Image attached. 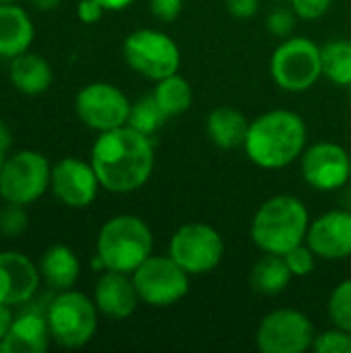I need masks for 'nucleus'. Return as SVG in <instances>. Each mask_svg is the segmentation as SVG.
<instances>
[{
    "instance_id": "nucleus-1",
    "label": "nucleus",
    "mask_w": 351,
    "mask_h": 353,
    "mask_svg": "<svg viewBox=\"0 0 351 353\" xmlns=\"http://www.w3.org/2000/svg\"><path fill=\"white\" fill-rule=\"evenodd\" d=\"M91 165L103 190L128 194L147 184L155 168L151 137L130 126L99 132L91 147Z\"/></svg>"
},
{
    "instance_id": "nucleus-2",
    "label": "nucleus",
    "mask_w": 351,
    "mask_h": 353,
    "mask_svg": "<svg viewBox=\"0 0 351 353\" xmlns=\"http://www.w3.org/2000/svg\"><path fill=\"white\" fill-rule=\"evenodd\" d=\"M308 130L300 114L292 110H271L250 122L244 151L254 165L281 170L302 157Z\"/></svg>"
},
{
    "instance_id": "nucleus-3",
    "label": "nucleus",
    "mask_w": 351,
    "mask_h": 353,
    "mask_svg": "<svg viewBox=\"0 0 351 353\" xmlns=\"http://www.w3.org/2000/svg\"><path fill=\"white\" fill-rule=\"evenodd\" d=\"M310 221V213L298 196L277 194L257 209L250 238L261 252L283 256L294 246L306 242Z\"/></svg>"
},
{
    "instance_id": "nucleus-4",
    "label": "nucleus",
    "mask_w": 351,
    "mask_h": 353,
    "mask_svg": "<svg viewBox=\"0 0 351 353\" xmlns=\"http://www.w3.org/2000/svg\"><path fill=\"white\" fill-rule=\"evenodd\" d=\"M153 254V232L145 219L137 215H116L108 219L95 242V256L103 271L132 275Z\"/></svg>"
},
{
    "instance_id": "nucleus-5",
    "label": "nucleus",
    "mask_w": 351,
    "mask_h": 353,
    "mask_svg": "<svg viewBox=\"0 0 351 353\" xmlns=\"http://www.w3.org/2000/svg\"><path fill=\"white\" fill-rule=\"evenodd\" d=\"M273 83L288 93H304L323 77L321 46L304 35L285 37L271 56Z\"/></svg>"
},
{
    "instance_id": "nucleus-6",
    "label": "nucleus",
    "mask_w": 351,
    "mask_h": 353,
    "mask_svg": "<svg viewBox=\"0 0 351 353\" xmlns=\"http://www.w3.org/2000/svg\"><path fill=\"white\" fill-rule=\"evenodd\" d=\"M52 339L66 350L85 347L97 333L99 310L91 298L81 292H60L46 310Z\"/></svg>"
},
{
    "instance_id": "nucleus-7",
    "label": "nucleus",
    "mask_w": 351,
    "mask_h": 353,
    "mask_svg": "<svg viewBox=\"0 0 351 353\" xmlns=\"http://www.w3.org/2000/svg\"><path fill=\"white\" fill-rule=\"evenodd\" d=\"M122 54L126 64L149 81H161L180 70L178 43L159 29H137L126 35Z\"/></svg>"
},
{
    "instance_id": "nucleus-8",
    "label": "nucleus",
    "mask_w": 351,
    "mask_h": 353,
    "mask_svg": "<svg viewBox=\"0 0 351 353\" xmlns=\"http://www.w3.org/2000/svg\"><path fill=\"white\" fill-rule=\"evenodd\" d=\"M168 254L192 277L215 271L225 254L221 234L203 221H190L180 225L172 240Z\"/></svg>"
},
{
    "instance_id": "nucleus-9",
    "label": "nucleus",
    "mask_w": 351,
    "mask_h": 353,
    "mask_svg": "<svg viewBox=\"0 0 351 353\" xmlns=\"http://www.w3.org/2000/svg\"><path fill=\"white\" fill-rule=\"evenodd\" d=\"M132 281L141 302L153 308L174 306L190 290V275L170 254H151L134 269Z\"/></svg>"
},
{
    "instance_id": "nucleus-10",
    "label": "nucleus",
    "mask_w": 351,
    "mask_h": 353,
    "mask_svg": "<svg viewBox=\"0 0 351 353\" xmlns=\"http://www.w3.org/2000/svg\"><path fill=\"white\" fill-rule=\"evenodd\" d=\"M50 178L52 165L39 151H17L0 170V196L6 203L31 205L50 188Z\"/></svg>"
},
{
    "instance_id": "nucleus-11",
    "label": "nucleus",
    "mask_w": 351,
    "mask_h": 353,
    "mask_svg": "<svg viewBox=\"0 0 351 353\" xmlns=\"http://www.w3.org/2000/svg\"><path fill=\"white\" fill-rule=\"evenodd\" d=\"M314 337V325L304 312L277 308L259 323L254 343L261 353H304L312 350Z\"/></svg>"
},
{
    "instance_id": "nucleus-12",
    "label": "nucleus",
    "mask_w": 351,
    "mask_h": 353,
    "mask_svg": "<svg viewBox=\"0 0 351 353\" xmlns=\"http://www.w3.org/2000/svg\"><path fill=\"white\" fill-rule=\"evenodd\" d=\"M130 105V99L120 87L103 81L85 85L74 97V112L79 120L97 132L126 126Z\"/></svg>"
},
{
    "instance_id": "nucleus-13",
    "label": "nucleus",
    "mask_w": 351,
    "mask_h": 353,
    "mask_svg": "<svg viewBox=\"0 0 351 353\" xmlns=\"http://www.w3.org/2000/svg\"><path fill=\"white\" fill-rule=\"evenodd\" d=\"M300 172L310 188L331 192L350 182L351 157L341 145L321 141L304 149L300 157Z\"/></svg>"
},
{
    "instance_id": "nucleus-14",
    "label": "nucleus",
    "mask_w": 351,
    "mask_h": 353,
    "mask_svg": "<svg viewBox=\"0 0 351 353\" xmlns=\"http://www.w3.org/2000/svg\"><path fill=\"white\" fill-rule=\"evenodd\" d=\"M50 188H52L54 196L60 203H64L66 207L85 209L95 201L101 184H99V178H97L91 161H83L77 157H64L52 165Z\"/></svg>"
},
{
    "instance_id": "nucleus-15",
    "label": "nucleus",
    "mask_w": 351,
    "mask_h": 353,
    "mask_svg": "<svg viewBox=\"0 0 351 353\" xmlns=\"http://www.w3.org/2000/svg\"><path fill=\"white\" fill-rule=\"evenodd\" d=\"M306 244L323 261H343L351 256V213L327 211L308 225Z\"/></svg>"
},
{
    "instance_id": "nucleus-16",
    "label": "nucleus",
    "mask_w": 351,
    "mask_h": 353,
    "mask_svg": "<svg viewBox=\"0 0 351 353\" xmlns=\"http://www.w3.org/2000/svg\"><path fill=\"white\" fill-rule=\"evenodd\" d=\"M39 267L25 254L6 250L0 252V302L8 306L27 304L39 288Z\"/></svg>"
},
{
    "instance_id": "nucleus-17",
    "label": "nucleus",
    "mask_w": 351,
    "mask_h": 353,
    "mask_svg": "<svg viewBox=\"0 0 351 353\" xmlns=\"http://www.w3.org/2000/svg\"><path fill=\"white\" fill-rule=\"evenodd\" d=\"M93 302H95L99 314H103L112 321H124L134 314L141 298L134 288L132 275L118 273V271H106L95 283Z\"/></svg>"
},
{
    "instance_id": "nucleus-18",
    "label": "nucleus",
    "mask_w": 351,
    "mask_h": 353,
    "mask_svg": "<svg viewBox=\"0 0 351 353\" xmlns=\"http://www.w3.org/2000/svg\"><path fill=\"white\" fill-rule=\"evenodd\" d=\"M48 316L29 310L14 316L6 337L0 341V353H43L50 345Z\"/></svg>"
},
{
    "instance_id": "nucleus-19",
    "label": "nucleus",
    "mask_w": 351,
    "mask_h": 353,
    "mask_svg": "<svg viewBox=\"0 0 351 353\" xmlns=\"http://www.w3.org/2000/svg\"><path fill=\"white\" fill-rule=\"evenodd\" d=\"M35 29L27 14L17 4H0V56L14 58L29 50Z\"/></svg>"
},
{
    "instance_id": "nucleus-20",
    "label": "nucleus",
    "mask_w": 351,
    "mask_h": 353,
    "mask_svg": "<svg viewBox=\"0 0 351 353\" xmlns=\"http://www.w3.org/2000/svg\"><path fill=\"white\" fill-rule=\"evenodd\" d=\"M10 83L25 95H41L52 85V66L46 58L33 52H23L10 58Z\"/></svg>"
},
{
    "instance_id": "nucleus-21",
    "label": "nucleus",
    "mask_w": 351,
    "mask_h": 353,
    "mask_svg": "<svg viewBox=\"0 0 351 353\" xmlns=\"http://www.w3.org/2000/svg\"><path fill=\"white\" fill-rule=\"evenodd\" d=\"M39 273L50 288L66 292L72 290L79 281L81 263L72 248H68L66 244H54L43 252L39 261Z\"/></svg>"
},
{
    "instance_id": "nucleus-22",
    "label": "nucleus",
    "mask_w": 351,
    "mask_h": 353,
    "mask_svg": "<svg viewBox=\"0 0 351 353\" xmlns=\"http://www.w3.org/2000/svg\"><path fill=\"white\" fill-rule=\"evenodd\" d=\"M250 122L246 116L234 108L221 105L209 112L207 116V137L219 149H238L244 147Z\"/></svg>"
},
{
    "instance_id": "nucleus-23",
    "label": "nucleus",
    "mask_w": 351,
    "mask_h": 353,
    "mask_svg": "<svg viewBox=\"0 0 351 353\" xmlns=\"http://www.w3.org/2000/svg\"><path fill=\"white\" fill-rule=\"evenodd\" d=\"M292 279L294 275L281 254L265 252L250 271V285L261 296H277L285 292Z\"/></svg>"
},
{
    "instance_id": "nucleus-24",
    "label": "nucleus",
    "mask_w": 351,
    "mask_h": 353,
    "mask_svg": "<svg viewBox=\"0 0 351 353\" xmlns=\"http://www.w3.org/2000/svg\"><path fill=\"white\" fill-rule=\"evenodd\" d=\"M153 97L159 103V108L163 110V114L168 118H174V116H180V114L190 110L192 87L184 77H180L176 72V74H170L161 81H155Z\"/></svg>"
},
{
    "instance_id": "nucleus-25",
    "label": "nucleus",
    "mask_w": 351,
    "mask_h": 353,
    "mask_svg": "<svg viewBox=\"0 0 351 353\" xmlns=\"http://www.w3.org/2000/svg\"><path fill=\"white\" fill-rule=\"evenodd\" d=\"M323 77L335 85H351V39H331L321 46Z\"/></svg>"
},
{
    "instance_id": "nucleus-26",
    "label": "nucleus",
    "mask_w": 351,
    "mask_h": 353,
    "mask_svg": "<svg viewBox=\"0 0 351 353\" xmlns=\"http://www.w3.org/2000/svg\"><path fill=\"white\" fill-rule=\"evenodd\" d=\"M166 120H168V116L163 114V110L159 108V103L155 101V97L151 93V95H145V97L137 99L130 105V114H128L126 126L139 130L145 137H153L163 126Z\"/></svg>"
},
{
    "instance_id": "nucleus-27",
    "label": "nucleus",
    "mask_w": 351,
    "mask_h": 353,
    "mask_svg": "<svg viewBox=\"0 0 351 353\" xmlns=\"http://www.w3.org/2000/svg\"><path fill=\"white\" fill-rule=\"evenodd\" d=\"M327 314L333 327L345 329L351 333V279L341 281L329 296Z\"/></svg>"
},
{
    "instance_id": "nucleus-28",
    "label": "nucleus",
    "mask_w": 351,
    "mask_h": 353,
    "mask_svg": "<svg viewBox=\"0 0 351 353\" xmlns=\"http://www.w3.org/2000/svg\"><path fill=\"white\" fill-rule=\"evenodd\" d=\"M312 350L317 353H351V333L333 327L314 337Z\"/></svg>"
},
{
    "instance_id": "nucleus-29",
    "label": "nucleus",
    "mask_w": 351,
    "mask_h": 353,
    "mask_svg": "<svg viewBox=\"0 0 351 353\" xmlns=\"http://www.w3.org/2000/svg\"><path fill=\"white\" fill-rule=\"evenodd\" d=\"M283 259H285V263H288L294 277H308L314 271L317 261H319V256L314 254V250L306 242L294 246L290 252L283 254Z\"/></svg>"
},
{
    "instance_id": "nucleus-30",
    "label": "nucleus",
    "mask_w": 351,
    "mask_h": 353,
    "mask_svg": "<svg viewBox=\"0 0 351 353\" xmlns=\"http://www.w3.org/2000/svg\"><path fill=\"white\" fill-rule=\"evenodd\" d=\"M296 19H298V14L294 12L292 6H277V8H273L269 12L265 25H267L269 33H273L275 37H283L285 39V37L292 35V31L296 27Z\"/></svg>"
},
{
    "instance_id": "nucleus-31",
    "label": "nucleus",
    "mask_w": 351,
    "mask_h": 353,
    "mask_svg": "<svg viewBox=\"0 0 351 353\" xmlns=\"http://www.w3.org/2000/svg\"><path fill=\"white\" fill-rule=\"evenodd\" d=\"M27 230V213L23 205L6 203V207L0 211V232L4 236H19Z\"/></svg>"
},
{
    "instance_id": "nucleus-32",
    "label": "nucleus",
    "mask_w": 351,
    "mask_h": 353,
    "mask_svg": "<svg viewBox=\"0 0 351 353\" xmlns=\"http://www.w3.org/2000/svg\"><path fill=\"white\" fill-rule=\"evenodd\" d=\"M333 0H290V6L298 14V19L304 21H317L325 17L331 8Z\"/></svg>"
},
{
    "instance_id": "nucleus-33",
    "label": "nucleus",
    "mask_w": 351,
    "mask_h": 353,
    "mask_svg": "<svg viewBox=\"0 0 351 353\" xmlns=\"http://www.w3.org/2000/svg\"><path fill=\"white\" fill-rule=\"evenodd\" d=\"M182 6H184V0H149L151 12L163 23L176 21L182 12Z\"/></svg>"
},
{
    "instance_id": "nucleus-34",
    "label": "nucleus",
    "mask_w": 351,
    "mask_h": 353,
    "mask_svg": "<svg viewBox=\"0 0 351 353\" xmlns=\"http://www.w3.org/2000/svg\"><path fill=\"white\" fill-rule=\"evenodd\" d=\"M225 8L236 19H250L259 12L261 0H225Z\"/></svg>"
},
{
    "instance_id": "nucleus-35",
    "label": "nucleus",
    "mask_w": 351,
    "mask_h": 353,
    "mask_svg": "<svg viewBox=\"0 0 351 353\" xmlns=\"http://www.w3.org/2000/svg\"><path fill=\"white\" fill-rule=\"evenodd\" d=\"M103 12H106V8L97 0H81L77 6V17L87 25L97 23L103 17Z\"/></svg>"
},
{
    "instance_id": "nucleus-36",
    "label": "nucleus",
    "mask_w": 351,
    "mask_h": 353,
    "mask_svg": "<svg viewBox=\"0 0 351 353\" xmlns=\"http://www.w3.org/2000/svg\"><path fill=\"white\" fill-rule=\"evenodd\" d=\"M10 308H12V306L0 302V341L6 337V333H8V329H10L12 321H14V314H12Z\"/></svg>"
},
{
    "instance_id": "nucleus-37",
    "label": "nucleus",
    "mask_w": 351,
    "mask_h": 353,
    "mask_svg": "<svg viewBox=\"0 0 351 353\" xmlns=\"http://www.w3.org/2000/svg\"><path fill=\"white\" fill-rule=\"evenodd\" d=\"M10 147V130L6 128V124L0 120V170L6 161V151Z\"/></svg>"
},
{
    "instance_id": "nucleus-38",
    "label": "nucleus",
    "mask_w": 351,
    "mask_h": 353,
    "mask_svg": "<svg viewBox=\"0 0 351 353\" xmlns=\"http://www.w3.org/2000/svg\"><path fill=\"white\" fill-rule=\"evenodd\" d=\"M106 10H122V8H126L130 2H134V0H97Z\"/></svg>"
},
{
    "instance_id": "nucleus-39",
    "label": "nucleus",
    "mask_w": 351,
    "mask_h": 353,
    "mask_svg": "<svg viewBox=\"0 0 351 353\" xmlns=\"http://www.w3.org/2000/svg\"><path fill=\"white\" fill-rule=\"evenodd\" d=\"M39 10H54L62 0H31Z\"/></svg>"
},
{
    "instance_id": "nucleus-40",
    "label": "nucleus",
    "mask_w": 351,
    "mask_h": 353,
    "mask_svg": "<svg viewBox=\"0 0 351 353\" xmlns=\"http://www.w3.org/2000/svg\"><path fill=\"white\" fill-rule=\"evenodd\" d=\"M17 2H21V0H0V4H17Z\"/></svg>"
},
{
    "instance_id": "nucleus-41",
    "label": "nucleus",
    "mask_w": 351,
    "mask_h": 353,
    "mask_svg": "<svg viewBox=\"0 0 351 353\" xmlns=\"http://www.w3.org/2000/svg\"><path fill=\"white\" fill-rule=\"evenodd\" d=\"M279 2H290V0H279Z\"/></svg>"
},
{
    "instance_id": "nucleus-42",
    "label": "nucleus",
    "mask_w": 351,
    "mask_h": 353,
    "mask_svg": "<svg viewBox=\"0 0 351 353\" xmlns=\"http://www.w3.org/2000/svg\"><path fill=\"white\" fill-rule=\"evenodd\" d=\"M350 95H351V85H350Z\"/></svg>"
},
{
    "instance_id": "nucleus-43",
    "label": "nucleus",
    "mask_w": 351,
    "mask_h": 353,
    "mask_svg": "<svg viewBox=\"0 0 351 353\" xmlns=\"http://www.w3.org/2000/svg\"><path fill=\"white\" fill-rule=\"evenodd\" d=\"M350 182H351V178H350Z\"/></svg>"
}]
</instances>
